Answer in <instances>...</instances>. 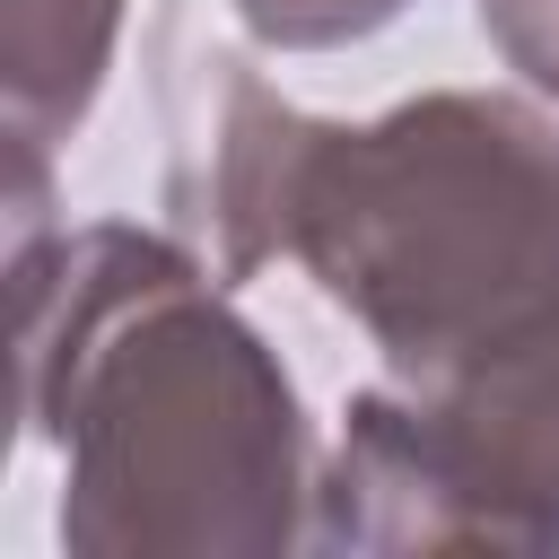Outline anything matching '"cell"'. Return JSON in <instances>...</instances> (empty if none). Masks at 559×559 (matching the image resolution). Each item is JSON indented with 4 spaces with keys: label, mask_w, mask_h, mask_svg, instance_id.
I'll use <instances>...</instances> for the list:
<instances>
[{
    "label": "cell",
    "mask_w": 559,
    "mask_h": 559,
    "mask_svg": "<svg viewBox=\"0 0 559 559\" xmlns=\"http://www.w3.org/2000/svg\"><path fill=\"white\" fill-rule=\"evenodd\" d=\"M236 9H245V26L271 35V44H341V35L384 26L402 0H236Z\"/></svg>",
    "instance_id": "5b68a950"
},
{
    "label": "cell",
    "mask_w": 559,
    "mask_h": 559,
    "mask_svg": "<svg viewBox=\"0 0 559 559\" xmlns=\"http://www.w3.org/2000/svg\"><path fill=\"white\" fill-rule=\"evenodd\" d=\"M17 306L35 428L70 445V542L280 550L297 533V393L175 245L87 227L61 245V288L17 271Z\"/></svg>",
    "instance_id": "6da1fadb"
},
{
    "label": "cell",
    "mask_w": 559,
    "mask_h": 559,
    "mask_svg": "<svg viewBox=\"0 0 559 559\" xmlns=\"http://www.w3.org/2000/svg\"><path fill=\"white\" fill-rule=\"evenodd\" d=\"M480 26L542 96H559V0H480Z\"/></svg>",
    "instance_id": "8992f818"
},
{
    "label": "cell",
    "mask_w": 559,
    "mask_h": 559,
    "mask_svg": "<svg viewBox=\"0 0 559 559\" xmlns=\"http://www.w3.org/2000/svg\"><path fill=\"white\" fill-rule=\"evenodd\" d=\"M332 542L367 550H550L559 542V314L428 376L411 402H349Z\"/></svg>",
    "instance_id": "3957f363"
},
{
    "label": "cell",
    "mask_w": 559,
    "mask_h": 559,
    "mask_svg": "<svg viewBox=\"0 0 559 559\" xmlns=\"http://www.w3.org/2000/svg\"><path fill=\"white\" fill-rule=\"evenodd\" d=\"M114 17L122 0H9V114L26 148H44L61 122L87 114Z\"/></svg>",
    "instance_id": "277c9868"
},
{
    "label": "cell",
    "mask_w": 559,
    "mask_h": 559,
    "mask_svg": "<svg viewBox=\"0 0 559 559\" xmlns=\"http://www.w3.org/2000/svg\"><path fill=\"white\" fill-rule=\"evenodd\" d=\"M271 245L428 384L559 314V131L515 96H419L367 131L288 114Z\"/></svg>",
    "instance_id": "7a4b0ae2"
}]
</instances>
